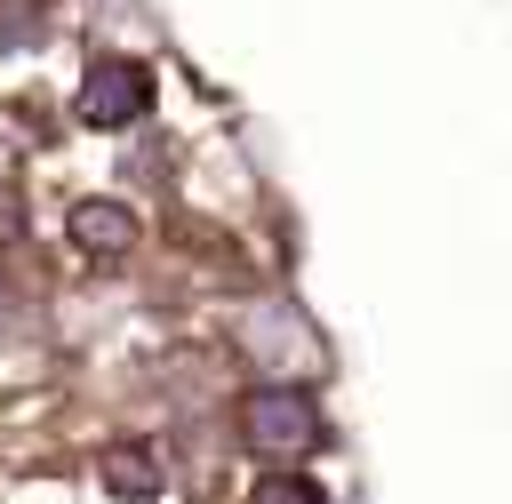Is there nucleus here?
<instances>
[{
  "label": "nucleus",
  "instance_id": "nucleus-1",
  "mask_svg": "<svg viewBox=\"0 0 512 504\" xmlns=\"http://www.w3.org/2000/svg\"><path fill=\"white\" fill-rule=\"evenodd\" d=\"M248 440L272 448V456H304V448L320 440V400L296 392V384H264V392H248Z\"/></svg>",
  "mask_w": 512,
  "mask_h": 504
},
{
  "label": "nucleus",
  "instance_id": "nucleus-2",
  "mask_svg": "<svg viewBox=\"0 0 512 504\" xmlns=\"http://www.w3.org/2000/svg\"><path fill=\"white\" fill-rule=\"evenodd\" d=\"M152 104V80H144V64H96L88 72V88H80V120H96V128H120V120H136Z\"/></svg>",
  "mask_w": 512,
  "mask_h": 504
},
{
  "label": "nucleus",
  "instance_id": "nucleus-3",
  "mask_svg": "<svg viewBox=\"0 0 512 504\" xmlns=\"http://www.w3.org/2000/svg\"><path fill=\"white\" fill-rule=\"evenodd\" d=\"M128 232H136V224H128V208H112V200H80V208H72V240L96 248V256L128 248Z\"/></svg>",
  "mask_w": 512,
  "mask_h": 504
},
{
  "label": "nucleus",
  "instance_id": "nucleus-4",
  "mask_svg": "<svg viewBox=\"0 0 512 504\" xmlns=\"http://www.w3.org/2000/svg\"><path fill=\"white\" fill-rule=\"evenodd\" d=\"M248 504H320V488L312 480H296V472H272V480H256V496Z\"/></svg>",
  "mask_w": 512,
  "mask_h": 504
},
{
  "label": "nucleus",
  "instance_id": "nucleus-5",
  "mask_svg": "<svg viewBox=\"0 0 512 504\" xmlns=\"http://www.w3.org/2000/svg\"><path fill=\"white\" fill-rule=\"evenodd\" d=\"M104 480H112V488H128V496H152V456H136V448H128V456H112V464H104Z\"/></svg>",
  "mask_w": 512,
  "mask_h": 504
}]
</instances>
